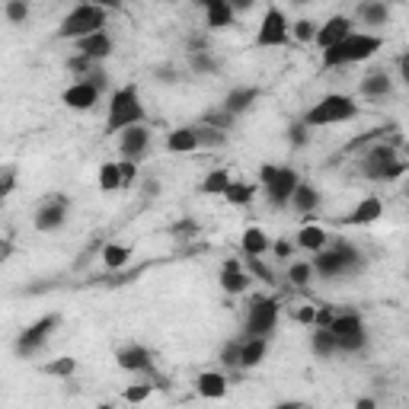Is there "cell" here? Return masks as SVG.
<instances>
[{
    "label": "cell",
    "mask_w": 409,
    "mask_h": 409,
    "mask_svg": "<svg viewBox=\"0 0 409 409\" xmlns=\"http://www.w3.org/2000/svg\"><path fill=\"white\" fill-rule=\"evenodd\" d=\"M96 102H99V89H96L89 80H77L74 87L64 89V106H67V109H77V112H89Z\"/></svg>",
    "instance_id": "cell-14"
},
{
    "label": "cell",
    "mask_w": 409,
    "mask_h": 409,
    "mask_svg": "<svg viewBox=\"0 0 409 409\" xmlns=\"http://www.w3.org/2000/svg\"><path fill=\"white\" fill-rule=\"evenodd\" d=\"M125 185V179H121V170L119 163H102L99 166V189L102 192H115Z\"/></svg>",
    "instance_id": "cell-32"
},
{
    "label": "cell",
    "mask_w": 409,
    "mask_h": 409,
    "mask_svg": "<svg viewBox=\"0 0 409 409\" xmlns=\"http://www.w3.org/2000/svg\"><path fill=\"white\" fill-rule=\"evenodd\" d=\"M256 99H259V89H256V87H236V89H230L227 99H224V112L243 115Z\"/></svg>",
    "instance_id": "cell-22"
},
{
    "label": "cell",
    "mask_w": 409,
    "mask_h": 409,
    "mask_svg": "<svg viewBox=\"0 0 409 409\" xmlns=\"http://www.w3.org/2000/svg\"><path fill=\"white\" fill-rule=\"evenodd\" d=\"M115 361H119L121 371H147L151 368V351L144 345H125V349H119Z\"/></svg>",
    "instance_id": "cell-18"
},
{
    "label": "cell",
    "mask_w": 409,
    "mask_h": 409,
    "mask_svg": "<svg viewBox=\"0 0 409 409\" xmlns=\"http://www.w3.org/2000/svg\"><path fill=\"white\" fill-rule=\"evenodd\" d=\"M253 195H256L253 185H249V182H236V179H234V182H230V189H227V195H224V198H227L230 204H240V208H246V204L253 202Z\"/></svg>",
    "instance_id": "cell-33"
},
{
    "label": "cell",
    "mask_w": 409,
    "mask_h": 409,
    "mask_svg": "<svg viewBox=\"0 0 409 409\" xmlns=\"http://www.w3.org/2000/svg\"><path fill=\"white\" fill-rule=\"evenodd\" d=\"M224 272H240V262H236V259H227V262H224Z\"/></svg>",
    "instance_id": "cell-55"
},
{
    "label": "cell",
    "mask_w": 409,
    "mask_h": 409,
    "mask_svg": "<svg viewBox=\"0 0 409 409\" xmlns=\"http://www.w3.org/2000/svg\"><path fill=\"white\" fill-rule=\"evenodd\" d=\"M374 51H381V38L368 36V32H351L342 45L323 51V67H342V64H358L368 61Z\"/></svg>",
    "instance_id": "cell-3"
},
{
    "label": "cell",
    "mask_w": 409,
    "mask_h": 409,
    "mask_svg": "<svg viewBox=\"0 0 409 409\" xmlns=\"http://www.w3.org/2000/svg\"><path fill=\"white\" fill-rule=\"evenodd\" d=\"M195 390L204 400H221V396L227 393V377L217 374V371H204V374H198Z\"/></svg>",
    "instance_id": "cell-20"
},
{
    "label": "cell",
    "mask_w": 409,
    "mask_h": 409,
    "mask_svg": "<svg viewBox=\"0 0 409 409\" xmlns=\"http://www.w3.org/2000/svg\"><path fill=\"white\" fill-rule=\"evenodd\" d=\"M45 374H51V377H74L77 374V358H70V355L55 358V361L45 364Z\"/></svg>",
    "instance_id": "cell-35"
},
{
    "label": "cell",
    "mask_w": 409,
    "mask_h": 409,
    "mask_svg": "<svg viewBox=\"0 0 409 409\" xmlns=\"http://www.w3.org/2000/svg\"><path fill=\"white\" fill-rule=\"evenodd\" d=\"M195 131H198V144H202V147H221L224 138H227L224 131H217V128H208V125H198Z\"/></svg>",
    "instance_id": "cell-40"
},
{
    "label": "cell",
    "mask_w": 409,
    "mask_h": 409,
    "mask_svg": "<svg viewBox=\"0 0 409 409\" xmlns=\"http://www.w3.org/2000/svg\"><path fill=\"white\" fill-rule=\"evenodd\" d=\"M119 170H121V179H125V185H131L134 179H138V166H134V160H119Z\"/></svg>",
    "instance_id": "cell-46"
},
{
    "label": "cell",
    "mask_w": 409,
    "mask_h": 409,
    "mask_svg": "<svg viewBox=\"0 0 409 409\" xmlns=\"http://www.w3.org/2000/svg\"><path fill=\"white\" fill-rule=\"evenodd\" d=\"M310 349H313V355H320V358H332L339 351V339L332 336L329 329H317L310 336Z\"/></svg>",
    "instance_id": "cell-26"
},
{
    "label": "cell",
    "mask_w": 409,
    "mask_h": 409,
    "mask_svg": "<svg viewBox=\"0 0 409 409\" xmlns=\"http://www.w3.org/2000/svg\"><path fill=\"white\" fill-rule=\"evenodd\" d=\"M349 36H351V19L349 16H329L323 26H320L317 45L323 51H329V48H336V45H342Z\"/></svg>",
    "instance_id": "cell-13"
},
{
    "label": "cell",
    "mask_w": 409,
    "mask_h": 409,
    "mask_svg": "<svg viewBox=\"0 0 409 409\" xmlns=\"http://www.w3.org/2000/svg\"><path fill=\"white\" fill-rule=\"evenodd\" d=\"M326 243H329V236H326V230L320 224H304L298 230V246L307 249V253H323Z\"/></svg>",
    "instance_id": "cell-23"
},
{
    "label": "cell",
    "mask_w": 409,
    "mask_h": 409,
    "mask_svg": "<svg viewBox=\"0 0 409 409\" xmlns=\"http://www.w3.org/2000/svg\"><path fill=\"white\" fill-rule=\"evenodd\" d=\"M396 163H400V160H396V151H393V147H374V151L364 153L361 170L368 173L371 179H387L390 170H393Z\"/></svg>",
    "instance_id": "cell-12"
},
{
    "label": "cell",
    "mask_w": 409,
    "mask_h": 409,
    "mask_svg": "<svg viewBox=\"0 0 409 409\" xmlns=\"http://www.w3.org/2000/svg\"><path fill=\"white\" fill-rule=\"evenodd\" d=\"M249 285H253V275L243 272V268L240 272H221V288L227 294H243Z\"/></svg>",
    "instance_id": "cell-30"
},
{
    "label": "cell",
    "mask_w": 409,
    "mask_h": 409,
    "mask_svg": "<svg viewBox=\"0 0 409 409\" xmlns=\"http://www.w3.org/2000/svg\"><path fill=\"white\" fill-rule=\"evenodd\" d=\"M288 278H291V285L304 288L307 281L313 278V266H310V262H294V266L288 268Z\"/></svg>",
    "instance_id": "cell-39"
},
{
    "label": "cell",
    "mask_w": 409,
    "mask_h": 409,
    "mask_svg": "<svg viewBox=\"0 0 409 409\" xmlns=\"http://www.w3.org/2000/svg\"><path fill=\"white\" fill-rule=\"evenodd\" d=\"M99 409H115V406H109V403H106V406H99Z\"/></svg>",
    "instance_id": "cell-58"
},
{
    "label": "cell",
    "mask_w": 409,
    "mask_h": 409,
    "mask_svg": "<svg viewBox=\"0 0 409 409\" xmlns=\"http://www.w3.org/2000/svg\"><path fill=\"white\" fill-rule=\"evenodd\" d=\"M329 332L339 339V351H361L364 342H368L364 320L358 313H339V317H332Z\"/></svg>",
    "instance_id": "cell-6"
},
{
    "label": "cell",
    "mask_w": 409,
    "mask_h": 409,
    "mask_svg": "<svg viewBox=\"0 0 409 409\" xmlns=\"http://www.w3.org/2000/svg\"><path fill=\"white\" fill-rule=\"evenodd\" d=\"M202 125L217 128V131H224V134H227V128L234 125V115H230V112H224V109H221V112H208V115H204V121H202Z\"/></svg>",
    "instance_id": "cell-41"
},
{
    "label": "cell",
    "mask_w": 409,
    "mask_h": 409,
    "mask_svg": "<svg viewBox=\"0 0 409 409\" xmlns=\"http://www.w3.org/2000/svg\"><path fill=\"white\" fill-rule=\"evenodd\" d=\"M300 185V176L291 170V166H278V176H275V182L266 189L268 202L275 204V208H285V204H291V195L294 189Z\"/></svg>",
    "instance_id": "cell-11"
},
{
    "label": "cell",
    "mask_w": 409,
    "mask_h": 409,
    "mask_svg": "<svg viewBox=\"0 0 409 409\" xmlns=\"http://www.w3.org/2000/svg\"><path fill=\"white\" fill-rule=\"evenodd\" d=\"M266 351H268V339H262V336L246 339V342H243V368H256V364H262Z\"/></svg>",
    "instance_id": "cell-27"
},
{
    "label": "cell",
    "mask_w": 409,
    "mask_h": 409,
    "mask_svg": "<svg viewBox=\"0 0 409 409\" xmlns=\"http://www.w3.org/2000/svg\"><path fill=\"white\" fill-rule=\"evenodd\" d=\"M272 249H275V256H281V259H285V256H291V243H288V240L272 243Z\"/></svg>",
    "instance_id": "cell-51"
},
{
    "label": "cell",
    "mask_w": 409,
    "mask_h": 409,
    "mask_svg": "<svg viewBox=\"0 0 409 409\" xmlns=\"http://www.w3.org/2000/svg\"><path fill=\"white\" fill-rule=\"evenodd\" d=\"M0 179H4V182H0V195H10L13 189H16V170H13V166H4V173H0Z\"/></svg>",
    "instance_id": "cell-44"
},
{
    "label": "cell",
    "mask_w": 409,
    "mask_h": 409,
    "mask_svg": "<svg viewBox=\"0 0 409 409\" xmlns=\"http://www.w3.org/2000/svg\"><path fill=\"white\" fill-rule=\"evenodd\" d=\"M64 217H67V198L64 195L45 198V202L36 208V230L51 234V230H58L64 224Z\"/></svg>",
    "instance_id": "cell-10"
},
{
    "label": "cell",
    "mask_w": 409,
    "mask_h": 409,
    "mask_svg": "<svg viewBox=\"0 0 409 409\" xmlns=\"http://www.w3.org/2000/svg\"><path fill=\"white\" fill-rule=\"evenodd\" d=\"M240 246H243V253H246L249 259H259V256L266 253V249L272 246V243H268L266 230H259V227H246V230H243Z\"/></svg>",
    "instance_id": "cell-24"
},
{
    "label": "cell",
    "mask_w": 409,
    "mask_h": 409,
    "mask_svg": "<svg viewBox=\"0 0 409 409\" xmlns=\"http://www.w3.org/2000/svg\"><path fill=\"white\" fill-rule=\"evenodd\" d=\"M358 115V102L345 93H329L304 115L307 128H326V125H339V121H351Z\"/></svg>",
    "instance_id": "cell-2"
},
{
    "label": "cell",
    "mask_w": 409,
    "mask_h": 409,
    "mask_svg": "<svg viewBox=\"0 0 409 409\" xmlns=\"http://www.w3.org/2000/svg\"><path fill=\"white\" fill-rule=\"evenodd\" d=\"M355 409H377V403L371 396H361V400H355Z\"/></svg>",
    "instance_id": "cell-52"
},
{
    "label": "cell",
    "mask_w": 409,
    "mask_h": 409,
    "mask_svg": "<svg viewBox=\"0 0 409 409\" xmlns=\"http://www.w3.org/2000/svg\"><path fill=\"white\" fill-rule=\"evenodd\" d=\"M4 13H6V19H10V23H26V16H29V6H26L23 0H6Z\"/></svg>",
    "instance_id": "cell-43"
},
{
    "label": "cell",
    "mask_w": 409,
    "mask_h": 409,
    "mask_svg": "<svg viewBox=\"0 0 409 409\" xmlns=\"http://www.w3.org/2000/svg\"><path fill=\"white\" fill-rule=\"evenodd\" d=\"M58 323H61V317L51 313V317H42L38 323L26 326V329L19 332V339H16V351H19V355H32V351H38L45 342H48L51 332L58 329Z\"/></svg>",
    "instance_id": "cell-9"
},
{
    "label": "cell",
    "mask_w": 409,
    "mask_h": 409,
    "mask_svg": "<svg viewBox=\"0 0 409 409\" xmlns=\"http://www.w3.org/2000/svg\"><path fill=\"white\" fill-rule=\"evenodd\" d=\"M77 55L89 58L93 64L102 61V58H109V55H112V38H109V32L102 29V32H96V36L80 38V42H77Z\"/></svg>",
    "instance_id": "cell-17"
},
{
    "label": "cell",
    "mask_w": 409,
    "mask_h": 409,
    "mask_svg": "<svg viewBox=\"0 0 409 409\" xmlns=\"http://www.w3.org/2000/svg\"><path fill=\"white\" fill-rule=\"evenodd\" d=\"M275 409H300V403H278Z\"/></svg>",
    "instance_id": "cell-57"
},
{
    "label": "cell",
    "mask_w": 409,
    "mask_h": 409,
    "mask_svg": "<svg viewBox=\"0 0 409 409\" xmlns=\"http://www.w3.org/2000/svg\"><path fill=\"white\" fill-rule=\"evenodd\" d=\"M358 16H361L368 26H383L390 19V10L383 4H361L358 6Z\"/></svg>",
    "instance_id": "cell-34"
},
{
    "label": "cell",
    "mask_w": 409,
    "mask_h": 409,
    "mask_svg": "<svg viewBox=\"0 0 409 409\" xmlns=\"http://www.w3.org/2000/svg\"><path fill=\"white\" fill-rule=\"evenodd\" d=\"M400 74H403V80L409 83V51H406V55L400 58Z\"/></svg>",
    "instance_id": "cell-53"
},
{
    "label": "cell",
    "mask_w": 409,
    "mask_h": 409,
    "mask_svg": "<svg viewBox=\"0 0 409 409\" xmlns=\"http://www.w3.org/2000/svg\"><path fill=\"white\" fill-rule=\"evenodd\" d=\"M358 266H361V256H358V249L339 240V243H332V249H323V253L317 256V262H313V272H320L323 278H339V275L355 272Z\"/></svg>",
    "instance_id": "cell-5"
},
{
    "label": "cell",
    "mask_w": 409,
    "mask_h": 409,
    "mask_svg": "<svg viewBox=\"0 0 409 409\" xmlns=\"http://www.w3.org/2000/svg\"><path fill=\"white\" fill-rule=\"evenodd\" d=\"M275 320H278V300L275 298H253L249 300V313H246V336L256 339H268V332L275 329Z\"/></svg>",
    "instance_id": "cell-7"
},
{
    "label": "cell",
    "mask_w": 409,
    "mask_h": 409,
    "mask_svg": "<svg viewBox=\"0 0 409 409\" xmlns=\"http://www.w3.org/2000/svg\"><path fill=\"white\" fill-rule=\"evenodd\" d=\"M144 192H147V195H157L160 185H157V182H147V185H144Z\"/></svg>",
    "instance_id": "cell-56"
},
{
    "label": "cell",
    "mask_w": 409,
    "mask_h": 409,
    "mask_svg": "<svg viewBox=\"0 0 409 409\" xmlns=\"http://www.w3.org/2000/svg\"><path fill=\"white\" fill-rule=\"evenodd\" d=\"M249 275H259L262 281H272V272H268V268L262 266L259 259H249Z\"/></svg>",
    "instance_id": "cell-50"
},
{
    "label": "cell",
    "mask_w": 409,
    "mask_h": 409,
    "mask_svg": "<svg viewBox=\"0 0 409 409\" xmlns=\"http://www.w3.org/2000/svg\"><path fill=\"white\" fill-rule=\"evenodd\" d=\"M361 96H387L390 93V77L383 74V70H374V74H368L361 80Z\"/></svg>",
    "instance_id": "cell-29"
},
{
    "label": "cell",
    "mask_w": 409,
    "mask_h": 409,
    "mask_svg": "<svg viewBox=\"0 0 409 409\" xmlns=\"http://www.w3.org/2000/svg\"><path fill=\"white\" fill-rule=\"evenodd\" d=\"M288 138H291L294 147H304V144H307V125H304V121H300V125H291V128H288Z\"/></svg>",
    "instance_id": "cell-45"
},
{
    "label": "cell",
    "mask_w": 409,
    "mask_h": 409,
    "mask_svg": "<svg viewBox=\"0 0 409 409\" xmlns=\"http://www.w3.org/2000/svg\"><path fill=\"white\" fill-rule=\"evenodd\" d=\"M381 214H383V202L374 198V195H368V198H361V202H358L339 224H349V227H355V224H374Z\"/></svg>",
    "instance_id": "cell-16"
},
{
    "label": "cell",
    "mask_w": 409,
    "mask_h": 409,
    "mask_svg": "<svg viewBox=\"0 0 409 409\" xmlns=\"http://www.w3.org/2000/svg\"><path fill=\"white\" fill-rule=\"evenodd\" d=\"M275 176H278V166L266 163V166H262V170H259V185H262V189H268V185L275 182Z\"/></svg>",
    "instance_id": "cell-47"
},
{
    "label": "cell",
    "mask_w": 409,
    "mask_h": 409,
    "mask_svg": "<svg viewBox=\"0 0 409 409\" xmlns=\"http://www.w3.org/2000/svg\"><path fill=\"white\" fill-rule=\"evenodd\" d=\"M221 364L227 368H243V342H227L221 349Z\"/></svg>",
    "instance_id": "cell-37"
},
{
    "label": "cell",
    "mask_w": 409,
    "mask_h": 409,
    "mask_svg": "<svg viewBox=\"0 0 409 409\" xmlns=\"http://www.w3.org/2000/svg\"><path fill=\"white\" fill-rule=\"evenodd\" d=\"M128 259H131V249L121 246V243H106V246H102L106 268H121V266H128Z\"/></svg>",
    "instance_id": "cell-31"
},
{
    "label": "cell",
    "mask_w": 409,
    "mask_h": 409,
    "mask_svg": "<svg viewBox=\"0 0 409 409\" xmlns=\"http://www.w3.org/2000/svg\"><path fill=\"white\" fill-rule=\"evenodd\" d=\"M189 61H192V70H198V74H214L217 70V61L211 58V51H189Z\"/></svg>",
    "instance_id": "cell-36"
},
{
    "label": "cell",
    "mask_w": 409,
    "mask_h": 409,
    "mask_svg": "<svg viewBox=\"0 0 409 409\" xmlns=\"http://www.w3.org/2000/svg\"><path fill=\"white\" fill-rule=\"evenodd\" d=\"M134 125H144V106H141L138 87L128 83V87L115 89L112 99H109V115H106V131L109 134H121Z\"/></svg>",
    "instance_id": "cell-1"
},
{
    "label": "cell",
    "mask_w": 409,
    "mask_h": 409,
    "mask_svg": "<svg viewBox=\"0 0 409 409\" xmlns=\"http://www.w3.org/2000/svg\"><path fill=\"white\" fill-rule=\"evenodd\" d=\"M332 326V310L329 307H317V329H329Z\"/></svg>",
    "instance_id": "cell-49"
},
{
    "label": "cell",
    "mask_w": 409,
    "mask_h": 409,
    "mask_svg": "<svg viewBox=\"0 0 409 409\" xmlns=\"http://www.w3.org/2000/svg\"><path fill=\"white\" fill-rule=\"evenodd\" d=\"M204 19H208V29L221 32L227 26H234V6L224 4V0H208L204 4Z\"/></svg>",
    "instance_id": "cell-21"
},
{
    "label": "cell",
    "mask_w": 409,
    "mask_h": 409,
    "mask_svg": "<svg viewBox=\"0 0 409 409\" xmlns=\"http://www.w3.org/2000/svg\"><path fill=\"white\" fill-rule=\"evenodd\" d=\"M230 173L227 170H211L208 176H204V182H202V192L204 195H227V189H230Z\"/></svg>",
    "instance_id": "cell-28"
},
{
    "label": "cell",
    "mask_w": 409,
    "mask_h": 409,
    "mask_svg": "<svg viewBox=\"0 0 409 409\" xmlns=\"http://www.w3.org/2000/svg\"><path fill=\"white\" fill-rule=\"evenodd\" d=\"M291 208L298 211V214H307V211H317V208H320V192L313 189L310 182H300L298 189H294V195H291Z\"/></svg>",
    "instance_id": "cell-25"
},
{
    "label": "cell",
    "mask_w": 409,
    "mask_h": 409,
    "mask_svg": "<svg viewBox=\"0 0 409 409\" xmlns=\"http://www.w3.org/2000/svg\"><path fill=\"white\" fill-rule=\"evenodd\" d=\"M153 393V383H131V387H125V403H144L147 396Z\"/></svg>",
    "instance_id": "cell-42"
},
{
    "label": "cell",
    "mask_w": 409,
    "mask_h": 409,
    "mask_svg": "<svg viewBox=\"0 0 409 409\" xmlns=\"http://www.w3.org/2000/svg\"><path fill=\"white\" fill-rule=\"evenodd\" d=\"M10 249H13V243H10V240L0 243V259H10Z\"/></svg>",
    "instance_id": "cell-54"
},
{
    "label": "cell",
    "mask_w": 409,
    "mask_h": 409,
    "mask_svg": "<svg viewBox=\"0 0 409 409\" xmlns=\"http://www.w3.org/2000/svg\"><path fill=\"white\" fill-rule=\"evenodd\" d=\"M198 131L195 128H173L170 134H166V151L170 153H192L198 151Z\"/></svg>",
    "instance_id": "cell-19"
},
{
    "label": "cell",
    "mask_w": 409,
    "mask_h": 409,
    "mask_svg": "<svg viewBox=\"0 0 409 409\" xmlns=\"http://www.w3.org/2000/svg\"><path fill=\"white\" fill-rule=\"evenodd\" d=\"M288 32H291V23H288L285 10H281V6H268L266 16H262V23H259V29H256V45H259V48L285 45Z\"/></svg>",
    "instance_id": "cell-8"
},
{
    "label": "cell",
    "mask_w": 409,
    "mask_h": 409,
    "mask_svg": "<svg viewBox=\"0 0 409 409\" xmlns=\"http://www.w3.org/2000/svg\"><path fill=\"white\" fill-rule=\"evenodd\" d=\"M291 32H294V38H298V42H317V32H320V26L313 23V19H298V23L291 26Z\"/></svg>",
    "instance_id": "cell-38"
},
{
    "label": "cell",
    "mask_w": 409,
    "mask_h": 409,
    "mask_svg": "<svg viewBox=\"0 0 409 409\" xmlns=\"http://www.w3.org/2000/svg\"><path fill=\"white\" fill-rule=\"evenodd\" d=\"M300 409H310V406H300Z\"/></svg>",
    "instance_id": "cell-59"
},
{
    "label": "cell",
    "mask_w": 409,
    "mask_h": 409,
    "mask_svg": "<svg viewBox=\"0 0 409 409\" xmlns=\"http://www.w3.org/2000/svg\"><path fill=\"white\" fill-rule=\"evenodd\" d=\"M147 141H151V134H147L144 125H134V128H128V131H121L119 134L121 157H125V160H141V157H144V151H147Z\"/></svg>",
    "instance_id": "cell-15"
},
{
    "label": "cell",
    "mask_w": 409,
    "mask_h": 409,
    "mask_svg": "<svg viewBox=\"0 0 409 409\" xmlns=\"http://www.w3.org/2000/svg\"><path fill=\"white\" fill-rule=\"evenodd\" d=\"M294 320H298V323H317V307H300L298 313H294Z\"/></svg>",
    "instance_id": "cell-48"
},
{
    "label": "cell",
    "mask_w": 409,
    "mask_h": 409,
    "mask_svg": "<svg viewBox=\"0 0 409 409\" xmlns=\"http://www.w3.org/2000/svg\"><path fill=\"white\" fill-rule=\"evenodd\" d=\"M106 16H109V13L102 10V6L80 4V6H74V10H70L67 16L61 19V29H58V36L80 42V38L102 32V26H106Z\"/></svg>",
    "instance_id": "cell-4"
}]
</instances>
